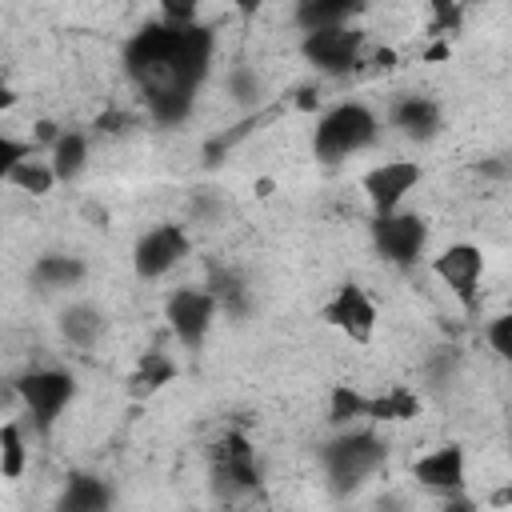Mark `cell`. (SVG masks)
Wrapping results in <instances>:
<instances>
[{"label":"cell","mask_w":512,"mask_h":512,"mask_svg":"<svg viewBox=\"0 0 512 512\" xmlns=\"http://www.w3.org/2000/svg\"><path fill=\"white\" fill-rule=\"evenodd\" d=\"M212 48L216 36L204 24H144L128 48H124V68L136 80V88L144 92V100L168 96V92H184L196 96L208 64H212Z\"/></svg>","instance_id":"1"},{"label":"cell","mask_w":512,"mask_h":512,"mask_svg":"<svg viewBox=\"0 0 512 512\" xmlns=\"http://www.w3.org/2000/svg\"><path fill=\"white\" fill-rule=\"evenodd\" d=\"M376 128L380 124H376L368 104L344 100V104H336V108H328L320 116V124L312 132V148H316V156L324 164H336V160H344L352 152H364L376 140Z\"/></svg>","instance_id":"2"},{"label":"cell","mask_w":512,"mask_h":512,"mask_svg":"<svg viewBox=\"0 0 512 512\" xmlns=\"http://www.w3.org/2000/svg\"><path fill=\"white\" fill-rule=\"evenodd\" d=\"M384 456H388V444L376 432H344V436L324 444L320 464H324L328 484L336 492H352L384 464Z\"/></svg>","instance_id":"3"},{"label":"cell","mask_w":512,"mask_h":512,"mask_svg":"<svg viewBox=\"0 0 512 512\" xmlns=\"http://www.w3.org/2000/svg\"><path fill=\"white\" fill-rule=\"evenodd\" d=\"M16 392H20L32 424H36V432L44 436V432H52L56 416L68 408V400L76 392V380L68 372H60V368H32V372H24L16 380Z\"/></svg>","instance_id":"4"},{"label":"cell","mask_w":512,"mask_h":512,"mask_svg":"<svg viewBox=\"0 0 512 512\" xmlns=\"http://www.w3.org/2000/svg\"><path fill=\"white\" fill-rule=\"evenodd\" d=\"M360 48H364V32L352 28V24H340V28H320V32H304V60L324 72V76H344L360 64Z\"/></svg>","instance_id":"5"},{"label":"cell","mask_w":512,"mask_h":512,"mask_svg":"<svg viewBox=\"0 0 512 512\" xmlns=\"http://www.w3.org/2000/svg\"><path fill=\"white\" fill-rule=\"evenodd\" d=\"M372 244L388 264L408 268L420 260V252L428 244V224L416 212H384L372 220Z\"/></svg>","instance_id":"6"},{"label":"cell","mask_w":512,"mask_h":512,"mask_svg":"<svg viewBox=\"0 0 512 512\" xmlns=\"http://www.w3.org/2000/svg\"><path fill=\"white\" fill-rule=\"evenodd\" d=\"M220 300L212 296V288H176L164 304V316H168V328L172 336L184 344V348H200L208 328H212V316H216Z\"/></svg>","instance_id":"7"},{"label":"cell","mask_w":512,"mask_h":512,"mask_svg":"<svg viewBox=\"0 0 512 512\" xmlns=\"http://www.w3.org/2000/svg\"><path fill=\"white\" fill-rule=\"evenodd\" d=\"M188 248H192V240H188V232L180 224H156L136 240L132 268H136L140 280H160L188 256Z\"/></svg>","instance_id":"8"},{"label":"cell","mask_w":512,"mask_h":512,"mask_svg":"<svg viewBox=\"0 0 512 512\" xmlns=\"http://www.w3.org/2000/svg\"><path fill=\"white\" fill-rule=\"evenodd\" d=\"M212 480L220 484L224 496H240V492H252L260 484L256 452H252L244 432H224L212 444Z\"/></svg>","instance_id":"9"},{"label":"cell","mask_w":512,"mask_h":512,"mask_svg":"<svg viewBox=\"0 0 512 512\" xmlns=\"http://www.w3.org/2000/svg\"><path fill=\"white\" fill-rule=\"evenodd\" d=\"M320 320L340 336H348L352 344H368L376 332V304L360 284H340L336 296L320 308Z\"/></svg>","instance_id":"10"},{"label":"cell","mask_w":512,"mask_h":512,"mask_svg":"<svg viewBox=\"0 0 512 512\" xmlns=\"http://www.w3.org/2000/svg\"><path fill=\"white\" fill-rule=\"evenodd\" d=\"M432 272L440 276V284L472 312L476 308V288H480V276H484V252L476 244H448L436 260H432Z\"/></svg>","instance_id":"11"},{"label":"cell","mask_w":512,"mask_h":512,"mask_svg":"<svg viewBox=\"0 0 512 512\" xmlns=\"http://www.w3.org/2000/svg\"><path fill=\"white\" fill-rule=\"evenodd\" d=\"M416 184H420V164H416V160H384V164L368 168L364 180H360V188H364L368 204L376 208V216L396 212L400 200H404Z\"/></svg>","instance_id":"12"},{"label":"cell","mask_w":512,"mask_h":512,"mask_svg":"<svg viewBox=\"0 0 512 512\" xmlns=\"http://www.w3.org/2000/svg\"><path fill=\"white\" fill-rule=\"evenodd\" d=\"M412 476L420 488L428 492H440V496H452L464 488V448L460 444H444L428 456H420L412 464Z\"/></svg>","instance_id":"13"},{"label":"cell","mask_w":512,"mask_h":512,"mask_svg":"<svg viewBox=\"0 0 512 512\" xmlns=\"http://www.w3.org/2000/svg\"><path fill=\"white\" fill-rule=\"evenodd\" d=\"M388 120H392V128H400L412 140H432L440 132V104L428 96H404L392 104Z\"/></svg>","instance_id":"14"},{"label":"cell","mask_w":512,"mask_h":512,"mask_svg":"<svg viewBox=\"0 0 512 512\" xmlns=\"http://www.w3.org/2000/svg\"><path fill=\"white\" fill-rule=\"evenodd\" d=\"M364 8V0H300L292 20L300 32H320V28H340L352 24V16Z\"/></svg>","instance_id":"15"},{"label":"cell","mask_w":512,"mask_h":512,"mask_svg":"<svg viewBox=\"0 0 512 512\" xmlns=\"http://www.w3.org/2000/svg\"><path fill=\"white\" fill-rule=\"evenodd\" d=\"M112 504V488L100 476L76 472L68 480V488L60 492V512H104Z\"/></svg>","instance_id":"16"},{"label":"cell","mask_w":512,"mask_h":512,"mask_svg":"<svg viewBox=\"0 0 512 512\" xmlns=\"http://www.w3.org/2000/svg\"><path fill=\"white\" fill-rule=\"evenodd\" d=\"M84 260H76V256H60V252H48V256H40L36 264H32V284L40 288V292H52V288H72V284H80L84 280Z\"/></svg>","instance_id":"17"},{"label":"cell","mask_w":512,"mask_h":512,"mask_svg":"<svg viewBox=\"0 0 512 512\" xmlns=\"http://www.w3.org/2000/svg\"><path fill=\"white\" fill-rule=\"evenodd\" d=\"M104 332V316L96 304H68L60 312V336L72 344V348H92Z\"/></svg>","instance_id":"18"},{"label":"cell","mask_w":512,"mask_h":512,"mask_svg":"<svg viewBox=\"0 0 512 512\" xmlns=\"http://www.w3.org/2000/svg\"><path fill=\"white\" fill-rule=\"evenodd\" d=\"M88 164V136L84 132H60L52 140V168H56V180H76Z\"/></svg>","instance_id":"19"},{"label":"cell","mask_w":512,"mask_h":512,"mask_svg":"<svg viewBox=\"0 0 512 512\" xmlns=\"http://www.w3.org/2000/svg\"><path fill=\"white\" fill-rule=\"evenodd\" d=\"M172 376H176V364L164 352H144L136 360V372H132V396H148V392L164 388Z\"/></svg>","instance_id":"20"},{"label":"cell","mask_w":512,"mask_h":512,"mask_svg":"<svg viewBox=\"0 0 512 512\" xmlns=\"http://www.w3.org/2000/svg\"><path fill=\"white\" fill-rule=\"evenodd\" d=\"M208 288H212V296L220 300V308H228L232 316H244V308H248V284H244L232 268L212 264V272H208Z\"/></svg>","instance_id":"21"},{"label":"cell","mask_w":512,"mask_h":512,"mask_svg":"<svg viewBox=\"0 0 512 512\" xmlns=\"http://www.w3.org/2000/svg\"><path fill=\"white\" fill-rule=\"evenodd\" d=\"M4 180H8V184H16L20 192L44 196V192L56 184V168H52V164H44V160H36V156H28V160H20L16 168H8V172H4Z\"/></svg>","instance_id":"22"},{"label":"cell","mask_w":512,"mask_h":512,"mask_svg":"<svg viewBox=\"0 0 512 512\" xmlns=\"http://www.w3.org/2000/svg\"><path fill=\"white\" fill-rule=\"evenodd\" d=\"M28 468V448H24V432L16 420H8L0 428V476L4 480H20Z\"/></svg>","instance_id":"23"},{"label":"cell","mask_w":512,"mask_h":512,"mask_svg":"<svg viewBox=\"0 0 512 512\" xmlns=\"http://www.w3.org/2000/svg\"><path fill=\"white\" fill-rule=\"evenodd\" d=\"M416 412H420V400H416L408 388H392V392L368 400V420H384V424H392V420H412Z\"/></svg>","instance_id":"24"},{"label":"cell","mask_w":512,"mask_h":512,"mask_svg":"<svg viewBox=\"0 0 512 512\" xmlns=\"http://www.w3.org/2000/svg\"><path fill=\"white\" fill-rule=\"evenodd\" d=\"M360 416H368V396H360L352 384H336L332 400H328V420L332 424H352Z\"/></svg>","instance_id":"25"},{"label":"cell","mask_w":512,"mask_h":512,"mask_svg":"<svg viewBox=\"0 0 512 512\" xmlns=\"http://www.w3.org/2000/svg\"><path fill=\"white\" fill-rule=\"evenodd\" d=\"M488 348H492L500 360H508V364H512V308H508V312H500V316L488 324Z\"/></svg>","instance_id":"26"},{"label":"cell","mask_w":512,"mask_h":512,"mask_svg":"<svg viewBox=\"0 0 512 512\" xmlns=\"http://www.w3.org/2000/svg\"><path fill=\"white\" fill-rule=\"evenodd\" d=\"M228 92H232V100H240V104H256V100H260V80H256V72L236 68V72L228 76Z\"/></svg>","instance_id":"27"},{"label":"cell","mask_w":512,"mask_h":512,"mask_svg":"<svg viewBox=\"0 0 512 512\" xmlns=\"http://www.w3.org/2000/svg\"><path fill=\"white\" fill-rule=\"evenodd\" d=\"M28 156H36V144H32V140H16V136H0V176H4L8 168H16L20 160H28Z\"/></svg>","instance_id":"28"},{"label":"cell","mask_w":512,"mask_h":512,"mask_svg":"<svg viewBox=\"0 0 512 512\" xmlns=\"http://www.w3.org/2000/svg\"><path fill=\"white\" fill-rule=\"evenodd\" d=\"M200 0H160V16L168 24H196Z\"/></svg>","instance_id":"29"},{"label":"cell","mask_w":512,"mask_h":512,"mask_svg":"<svg viewBox=\"0 0 512 512\" xmlns=\"http://www.w3.org/2000/svg\"><path fill=\"white\" fill-rule=\"evenodd\" d=\"M460 4L464 0H432V12H436V32H456L460 28Z\"/></svg>","instance_id":"30"},{"label":"cell","mask_w":512,"mask_h":512,"mask_svg":"<svg viewBox=\"0 0 512 512\" xmlns=\"http://www.w3.org/2000/svg\"><path fill=\"white\" fill-rule=\"evenodd\" d=\"M132 128V116L128 112H104V116H96V136H120V132H128Z\"/></svg>","instance_id":"31"},{"label":"cell","mask_w":512,"mask_h":512,"mask_svg":"<svg viewBox=\"0 0 512 512\" xmlns=\"http://www.w3.org/2000/svg\"><path fill=\"white\" fill-rule=\"evenodd\" d=\"M232 4H236V12H240L244 20H252V16H256V12H260L268 0H232Z\"/></svg>","instance_id":"32"},{"label":"cell","mask_w":512,"mask_h":512,"mask_svg":"<svg viewBox=\"0 0 512 512\" xmlns=\"http://www.w3.org/2000/svg\"><path fill=\"white\" fill-rule=\"evenodd\" d=\"M56 136H60V132H56L52 120H40V124H36V140H56Z\"/></svg>","instance_id":"33"},{"label":"cell","mask_w":512,"mask_h":512,"mask_svg":"<svg viewBox=\"0 0 512 512\" xmlns=\"http://www.w3.org/2000/svg\"><path fill=\"white\" fill-rule=\"evenodd\" d=\"M508 444H512V432H508Z\"/></svg>","instance_id":"34"}]
</instances>
